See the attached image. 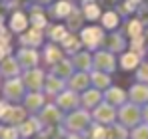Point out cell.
<instances>
[{
  "label": "cell",
  "mask_w": 148,
  "mask_h": 139,
  "mask_svg": "<svg viewBox=\"0 0 148 139\" xmlns=\"http://www.w3.org/2000/svg\"><path fill=\"white\" fill-rule=\"evenodd\" d=\"M56 105L62 109V111H74V109H78V105H80V97L76 95L74 90L70 92H62L58 93V99H56Z\"/></svg>",
  "instance_id": "obj_5"
},
{
  "label": "cell",
  "mask_w": 148,
  "mask_h": 139,
  "mask_svg": "<svg viewBox=\"0 0 148 139\" xmlns=\"http://www.w3.org/2000/svg\"><path fill=\"white\" fill-rule=\"evenodd\" d=\"M96 66H98L100 70H106V72L114 70V62H112V56H110L108 52H100L98 56H96Z\"/></svg>",
  "instance_id": "obj_14"
},
{
  "label": "cell",
  "mask_w": 148,
  "mask_h": 139,
  "mask_svg": "<svg viewBox=\"0 0 148 139\" xmlns=\"http://www.w3.org/2000/svg\"><path fill=\"white\" fill-rule=\"evenodd\" d=\"M8 95H10V97H20V95H22V88H20L18 82H14V86L8 88Z\"/></svg>",
  "instance_id": "obj_32"
},
{
  "label": "cell",
  "mask_w": 148,
  "mask_h": 139,
  "mask_svg": "<svg viewBox=\"0 0 148 139\" xmlns=\"http://www.w3.org/2000/svg\"><path fill=\"white\" fill-rule=\"evenodd\" d=\"M118 121L122 125H126L128 129H132L138 123H142V109H140V105L132 103V101L120 105V109H118Z\"/></svg>",
  "instance_id": "obj_2"
},
{
  "label": "cell",
  "mask_w": 148,
  "mask_h": 139,
  "mask_svg": "<svg viewBox=\"0 0 148 139\" xmlns=\"http://www.w3.org/2000/svg\"><path fill=\"white\" fill-rule=\"evenodd\" d=\"M46 58L52 60V64H56V62H62V58H60V52L58 50H54V48H50L48 52H46Z\"/></svg>",
  "instance_id": "obj_31"
},
{
  "label": "cell",
  "mask_w": 148,
  "mask_h": 139,
  "mask_svg": "<svg viewBox=\"0 0 148 139\" xmlns=\"http://www.w3.org/2000/svg\"><path fill=\"white\" fill-rule=\"evenodd\" d=\"M140 28H142V24L134 20V22L128 24V34H130L132 38H140Z\"/></svg>",
  "instance_id": "obj_25"
},
{
  "label": "cell",
  "mask_w": 148,
  "mask_h": 139,
  "mask_svg": "<svg viewBox=\"0 0 148 139\" xmlns=\"http://www.w3.org/2000/svg\"><path fill=\"white\" fill-rule=\"evenodd\" d=\"M56 12H58L56 16L64 18V16H68V14L72 12V8H70V4H68V2H60V4H58V8H56Z\"/></svg>",
  "instance_id": "obj_26"
},
{
  "label": "cell",
  "mask_w": 148,
  "mask_h": 139,
  "mask_svg": "<svg viewBox=\"0 0 148 139\" xmlns=\"http://www.w3.org/2000/svg\"><path fill=\"white\" fill-rule=\"evenodd\" d=\"M106 139H130V129L122 123L106 125Z\"/></svg>",
  "instance_id": "obj_10"
},
{
  "label": "cell",
  "mask_w": 148,
  "mask_h": 139,
  "mask_svg": "<svg viewBox=\"0 0 148 139\" xmlns=\"http://www.w3.org/2000/svg\"><path fill=\"white\" fill-rule=\"evenodd\" d=\"M130 139H148V123H138L130 129Z\"/></svg>",
  "instance_id": "obj_17"
},
{
  "label": "cell",
  "mask_w": 148,
  "mask_h": 139,
  "mask_svg": "<svg viewBox=\"0 0 148 139\" xmlns=\"http://www.w3.org/2000/svg\"><path fill=\"white\" fill-rule=\"evenodd\" d=\"M66 36H68V32H66L64 26H56V28H52V38H54V40H64Z\"/></svg>",
  "instance_id": "obj_27"
},
{
  "label": "cell",
  "mask_w": 148,
  "mask_h": 139,
  "mask_svg": "<svg viewBox=\"0 0 148 139\" xmlns=\"http://www.w3.org/2000/svg\"><path fill=\"white\" fill-rule=\"evenodd\" d=\"M100 38H102V32H100L98 28H86V30H82V42L86 46L94 48L100 42Z\"/></svg>",
  "instance_id": "obj_11"
},
{
  "label": "cell",
  "mask_w": 148,
  "mask_h": 139,
  "mask_svg": "<svg viewBox=\"0 0 148 139\" xmlns=\"http://www.w3.org/2000/svg\"><path fill=\"white\" fill-rule=\"evenodd\" d=\"M118 24V16L114 14V12H106V16H104V26L106 28H114Z\"/></svg>",
  "instance_id": "obj_28"
},
{
  "label": "cell",
  "mask_w": 148,
  "mask_h": 139,
  "mask_svg": "<svg viewBox=\"0 0 148 139\" xmlns=\"http://www.w3.org/2000/svg\"><path fill=\"white\" fill-rule=\"evenodd\" d=\"M138 80L142 84H148V66H142V68L138 70Z\"/></svg>",
  "instance_id": "obj_33"
},
{
  "label": "cell",
  "mask_w": 148,
  "mask_h": 139,
  "mask_svg": "<svg viewBox=\"0 0 148 139\" xmlns=\"http://www.w3.org/2000/svg\"><path fill=\"white\" fill-rule=\"evenodd\" d=\"M128 97H130V101L132 103H138V105H142V103H148V86L146 84H136L130 93H128Z\"/></svg>",
  "instance_id": "obj_9"
},
{
  "label": "cell",
  "mask_w": 148,
  "mask_h": 139,
  "mask_svg": "<svg viewBox=\"0 0 148 139\" xmlns=\"http://www.w3.org/2000/svg\"><path fill=\"white\" fill-rule=\"evenodd\" d=\"M126 99H128V93L120 90V88H108V92L104 93V101H108L110 105H114V107H120L126 103Z\"/></svg>",
  "instance_id": "obj_6"
},
{
  "label": "cell",
  "mask_w": 148,
  "mask_h": 139,
  "mask_svg": "<svg viewBox=\"0 0 148 139\" xmlns=\"http://www.w3.org/2000/svg\"><path fill=\"white\" fill-rule=\"evenodd\" d=\"M144 42H146V46H148V30H146V36H144Z\"/></svg>",
  "instance_id": "obj_37"
},
{
  "label": "cell",
  "mask_w": 148,
  "mask_h": 139,
  "mask_svg": "<svg viewBox=\"0 0 148 139\" xmlns=\"http://www.w3.org/2000/svg\"><path fill=\"white\" fill-rule=\"evenodd\" d=\"M38 119H40L42 125H46V127H54V125L64 123L62 109H60L58 105H46V107H42V111H40V117H38Z\"/></svg>",
  "instance_id": "obj_4"
},
{
  "label": "cell",
  "mask_w": 148,
  "mask_h": 139,
  "mask_svg": "<svg viewBox=\"0 0 148 139\" xmlns=\"http://www.w3.org/2000/svg\"><path fill=\"white\" fill-rule=\"evenodd\" d=\"M116 117H118L116 107L110 105L108 101H100L98 105L92 109V119H94L96 123H102V125H110V123H114Z\"/></svg>",
  "instance_id": "obj_3"
},
{
  "label": "cell",
  "mask_w": 148,
  "mask_h": 139,
  "mask_svg": "<svg viewBox=\"0 0 148 139\" xmlns=\"http://www.w3.org/2000/svg\"><path fill=\"white\" fill-rule=\"evenodd\" d=\"M108 44H110V50H114V52L122 50V46H124L122 36H120V34H112V36L108 38Z\"/></svg>",
  "instance_id": "obj_21"
},
{
  "label": "cell",
  "mask_w": 148,
  "mask_h": 139,
  "mask_svg": "<svg viewBox=\"0 0 148 139\" xmlns=\"http://www.w3.org/2000/svg\"><path fill=\"white\" fill-rule=\"evenodd\" d=\"M20 133L18 129H12V127H0V139H18Z\"/></svg>",
  "instance_id": "obj_22"
},
{
  "label": "cell",
  "mask_w": 148,
  "mask_h": 139,
  "mask_svg": "<svg viewBox=\"0 0 148 139\" xmlns=\"http://www.w3.org/2000/svg\"><path fill=\"white\" fill-rule=\"evenodd\" d=\"M4 117H6L8 123H14V125H16V123H22L26 119V111L20 109V107H10V109H6Z\"/></svg>",
  "instance_id": "obj_12"
},
{
  "label": "cell",
  "mask_w": 148,
  "mask_h": 139,
  "mask_svg": "<svg viewBox=\"0 0 148 139\" xmlns=\"http://www.w3.org/2000/svg\"><path fill=\"white\" fill-rule=\"evenodd\" d=\"M66 139H86V137H82V133H68Z\"/></svg>",
  "instance_id": "obj_36"
},
{
  "label": "cell",
  "mask_w": 148,
  "mask_h": 139,
  "mask_svg": "<svg viewBox=\"0 0 148 139\" xmlns=\"http://www.w3.org/2000/svg\"><path fill=\"white\" fill-rule=\"evenodd\" d=\"M86 139H106V125L94 121V123L86 129Z\"/></svg>",
  "instance_id": "obj_13"
},
{
  "label": "cell",
  "mask_w": 148,
  "mask_h": 139,
  "mask_svg": "<svg viewBox=\"0 0 148 139\" xmlns=\"http://www.w3.org/2000/svg\"><path fill=\"white\" fill-rule=\"evenodd\" d=\"M142 121H144V123H148V103L144 105V109H142Z\"/></svg>",
  "instance_id": "obj_35"
},
{
  "label": "cell",
  "mask_w": 148,
  "mask_h": 139,
  "mask_svg": "<svg viewBox=\"0 0 148 139\" xmlns=\"http://www.w3.org/2000/svg\"><path fill=\"white\" fill-rule=\"evenodd\" d=\"M92 84H94L98 90H104V88L110 86V78H108L106 74H102V72H96V74L92 76Z\"/></svg>",
  "instance_id": "obj_18"
},
{
  "label": "cell",
  "mask_w": 148,
  "mask_h": 139,
  "mask_svg": "<svg viewBox=\"0 0 148 139\" xmlns=\"http://www.w3.org/2000/svg\"><path fill=\"white\" fill-rule=\"evenodd\" d=\"M70 72H72V68H70L68 64H62L60 68L56 70V74H58V78H64V76H68Z\"/></svg>",
  "instance_id": "obj_34"
},
{
  "label": "cell",
  "mask_w": 148,
  "mask_h": 139,
  "mask_svg": "<svg viewBox=\"0 0 148 139\" xmlns=\"http://www.w3.org/2000/svg\"><path fill=\"white\" fill-rule=\"evenodd\" d=\"M90 125L92 113H88L86 109H74L64 117V127L68 129V133H84Z\"/></svg>",
  "instance_id": "obj_1"
},
{
  "label": "cell",
  "mask_w": 148,
  "mask_h": 139,
  "mask_svg": "<svg viewBox=\"0 0 148 139\" xmlns=\"http://www.w3.org/2000/svg\"><path fill=\"white\" fill-rule=\"evenodd\" d=\"M28 78H30V80H28L30 88H40V84H42V80H40V78H42V74H40V72H34V74H30Z\"/></svg>",
  "instance_id": "obj_29"
},
{
  "label": "cell",
  "mask_w": 148,
  "mask_h": 139,
  "mask_svg": "<svg viewBox=\"0 0 148 139\" xmlns=\"http://www.w3.org/2000/svg\"><path fill=\"white\" fill-rule=\"evenodd\" d=\"M100 101H102L100 90H88V92L82 93V97H80V105H82L84 109H94Z\"/></svg>",
  "instance_id": "obj_8"
},
{
  "label": "cell",
  "mask_w": 148,
  "mask_h": 139,
  "mask_svg": "<svg viewBox=\"0 0 148 139\" xmlns=\"http://www.w3.org/2000/svg\"><path fill=\"white\" fill-rule=\"evenodd\" d=\"M88 84H90V78H88L86 74H78V76H74L72 80H70V88H72L74 92H80V90H84Z\"/></svg>",
  "instance_id": "obj_15"
},
{
  "label": "cell",
  "mask_w": 148,
  "mask_h": 139,
  "mask_svg": "<svg viewBox=\"0 0 148 139\" xmlns=\"http://www.w3.org/2000/svg\"><path fill=\"white\" fill-rule=\"evenodd\" d=\"M84 12H86V18H88V20H96L100 16V8L96 4H88V6L84 8Z\"/></svg>",
  "instance_id": "obj_23"
},
{
  "label": "cell",
  "mask_w": 148,
  "mask_h": 139,
  "mask_svg": "<svg viewBox=\"0 0 148 139\" xmlns=\"http://www.w3.org/2000/svg\"><path fill=\"white\" fill-rule=\"evenodd\" d=\"M62 42H64V48H66L68 52H76V50H78V38L66 36V38H64Z\"/></svg>",
  "instance_id": "obj_24"
},
{
  "label": "cell",
  "mask_w": 148,
  "mask_h": 139,
  "mask_svg": "<svg viewBox=\"0 0 148 139\" xmlns=\"http://www.w3.org/2000/svg\"><path fill=\"white\" fill-rule=\"evenodd\" d=\"M40 129H42V121H40V119H24V121L18 125L20 137H32V135H36Z\"/></svg>",
  "instance_id": "obj_7"
},
{
  "label": "cell",
  "mask_w": 148,
  "mask_h": 139,
  "mask_svg": "<svg viewBox=\"0 0 148 139\" xmlns=\"http://www.w3.org/2000/svg\"><path fill=\"white\" fill-rule=\"evenodd\" d=\"M26 107H28L30 111H34V109H42V107H44V99H42V95H40V93H32V95H28V97H26Z\"/></svg>",
  "instance_id": "obj_16"
},
{
  "label": "cell",
  "mask_w": 148,
  "mask_h": 139,
  "mask_svg": "<svg viewBox=\"0 0 148 139\" xmlns=\"http://www.w3.org/2000/svg\"><path fill=\"white\" fill-rule=\"evenodd\" d=\"M138 66V56L134 54V52H130V54H124L122 58V68L124 70H132Z\"/></svg>",
  "instance_id": "obj_20"
},
{
  "label": "cell",
  "mask_w": 148,
  "mask_h": 139,
  "mask_svg": "<svg viewBox=\"0 0 148 139\" xmlns=\"http://www.w3.org/2000/svg\"><path fill=\"white\" fill-rule=\"evenodd\" d=\"M88 64H90V56L88 54H78L76 56V66L78 68H88Z\"/></svg>",
  "instance_id": "obj_30"
},
{
  "label": "cell",
  "mask_w": 148,
  "mask_h": 139,
  "mask_svg": "<svg viewBox=\"0 0 148 139\" xmlns=\"http://www.w3.org/2000/svg\"><path fill=\"white\" fill-rule=\"evenodd\" d=\"M62 88H64V84H62V80L58 78H50L48 84H46V90H48L52 95H58V93H62Z\"/></svg>",
  "instance_id": "obj_19"
}]
</instances>
